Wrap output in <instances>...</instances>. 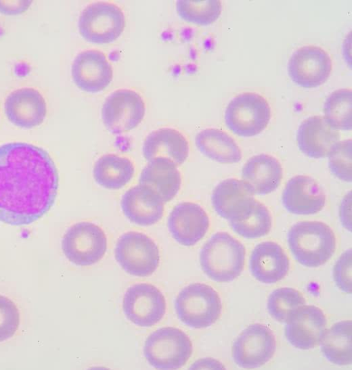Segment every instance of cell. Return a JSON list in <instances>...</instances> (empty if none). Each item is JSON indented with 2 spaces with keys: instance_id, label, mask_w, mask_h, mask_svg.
I'll return each instance as SVG.
<instances>
[{
  "instance_id": "32",
  "label": "cell",
  "mask_w": 352,
  "mask_h": 370,
  "mask_svg": "<svg viewBox=\"0 0 352 370\" xmlns=\"http://www.w3.org/2000/svg\"><path fill=\"white\" fill-rule=\"evenodd\" d=\"M305 305L303 295L291 287L274 290L267 300V310L271 316L279 323H286L291 315Z\"/></svg>"
},
{
  "instance_id": "37",
  "label": "cell",
  "mask_w": 352,
  "mask_h": 370,
  "mask_svg": "<svg viewBox=\"0 0 352 370\" xmlns=\"http://www.w3.org/2000/svg\"><path fill=\"white\" fill-rule=\"evenodd\" d=\"M351 192L342 199L340 206V217L344 228L351 231Z\"/></svg>"
},
{
  "instance_id": "8",
  "label": "cell",
  "mask_w": 352,
  "mask_h": 370,
  "mask_svg": "<svg viewBox=\"0 0 352 370\" xmlns=\"http://www.w3.org/2000/svg\"><path fill=\"white\" fill-rule=\"evenodd\" d=\"M66 258L79 266H88L98 262L105 254L107 239L98 225L81 221L69 227L61 243Z\"/></svg>"
},
{
  "instance_id": "12",
  "label": "cell",
  "mask_w": 352,
  "mask_h": 370,
  "mask_svg": "<svg viewBox=\"0 0 352 370\" xmlns=\"http://www.w3.org/2000/svg\"><path fill=\"white\" fill-rule=\"evenodd\" d=\"M276 340L267 326L254 323L245 328L234 340L232 356L242 368H257L267 363L274 356Z\"/></svg>"
},
{
  "instance_id": "31",
  "label": "cell",
  "mask_w": 352,
  "mask_h": 370,
  "mask_svg": "<svg viewBox=\"0 0 352 370\" xmlns=\"http://www.w3.org/2000/svg\"><path fill=\"white\" fill-rule=\"evenodd\" d=\"M229 223L233 231L239 236L246 239H256L270 232L272 219L267 208L256 200L252 210L246 217Z\"/></svg>"
},
{
  "instance_id": "17",
  "label": "cell",
  "mask_w": 352,
  "mask_h": 370,
  "mask_svg": "<svg viewBox=\"0 0 352 370\" xmlns=\"http://www.w3.org/2000/svg\"><path fill=\"white\" fill-rule=\"evenodd\" d=\"M211 202L218 215L232 221L246 217L252 210L256 199L242 180L229 178L216 186Z\"/></svg>"
},
{
  "instance_id": "4",
  "label": "cell",
  "mask_w": 352,
  "mask_h": 370,
  "mask_svg": "<svg viewBox=\"0 0 352 370\" xmlns=\"http://www.w3.org/2000/svg\"><path fill=\"white\" fill-rule=\"evenodd\" d=\"M175 305L179 319L195 329L214 324L222 309L218 293L204 283H192L184 287L177 295Z\"/></svg>"
},
{
  "instance_id": "2",
  "label": "cell",
  "mask_w": 352,
  "mask_h": 370,
  "mask_svg": "<svg viewBox=\"0 0 352 370\" xmlns=\"http://www.w3.org/2000/svg\"><path fill=\"white\" fill-rule=\"evenodd\" d=\"M287 242L294 259L307 268H317L328 261L336 248L331 228L317 221H299L287 233Z\"/></svg>"
},
{
  "instance_id": "15",
  "label": "cell",
  "mask_w": 352,
  "mask_h": 370,
  "mask_svg": "<svg viewBox=\"0 0 352 370\" xmlns=\"http://www.w3.org/2000/svg\"><path fill=\"white\" fill-rule=\"evenodd\" d=\"M167 225L172 237L178 243L192 246L206 235L210 226V220L200 205L191 202H182L170 211Z\"/></svg>"
},
{
  "instance_id": "30",
  "label": "cell",
  "mask_w": 352,
  "mask_h": 370,
  "mask_svg": "<svg viewBox=\"0 0 352 370\" xmlns=\"http://www.w3.org/2000/svg\"><path fill=\"white\" fill-rule=\"evenodd\" d=\"M177 12L184 21L198 25H208L216 21L222 11L219 0H180Z\"/></svg>"
},
{
  "instance_id": "38",
  "label": "cell",
  "mask_w": 352,
  "mask_h": 370,
  "mask_svg": "<svg viewBox=\"0 0 352 370\" xmlns=\"http://www.w3.org/2000/svg\"><path fill=\"white\" fill-rule=\"evenodd\" d=\"M190 369H224L223 365L217 360L212 358H204L197 360L192 364Z\"/></svg>"
},
{
  "instance_id": "9",
  "label": "cell",
  "mask_w": 352,
  "mask_h": 370,
  "mask_svg": "<svg viewBox=\"0 0 352 370\" xmlns=\"http://www.w3.org/2000/svg\"><path fill=\"white\" fill-rule=\"evenodd\" d=\"M115 258L128 274L146 276L156 270L160 257L158 246L152 239L144 233L129 231L118 239Z\"/></svg>"
},
{
  "instance_id": "11",
  "label": "cell",
  "mask_w": 352,
  "mask_h": 370,
  "mask_svg": "<svg viewBox=\"0 0 352 370\" xmlns=\"http://www.w3.org/2000/svg\"><path fill=\"white\" fill-rule=\"evenodd\" d=\"M332 60L327 51L316 45H305L291 56L287 72L291 80L303 88H314L329 78Z\"/></svg>"
},
{
  "instance_id": "7",
  "label": "cell",
  "mask_w": 352,
  "mask_h": 370,
  "mask_svg": "<svg viewBox=\"0 0 352 370\" xmlns=\"http://www.w3.org/2000/svg\"><path fill=\"white\" fill-rule=\"evenodd\" d=\"M126 25L122 9L115 3L98 1L82 12L78 29L82 37L94 44H107L116 41Z\"/></svg>"
},
{
  "instance_id": "22",
  "label": "cell",
  "mask_w": 352,
  "mask_h": 370,
  "mask_svg": "<svg viewBox=\"0 0 352 370\" xmlns=\"http://www.w3.org/2000/svg\"><path fill=\"white\" fill-rule=\"evenodd\" d=\"M250 270L258 281L272 284L283 279L289 270V259L278 243L264 241L258 243L251 252Z\"/></svg>"
},
{
  "instance_id": "34",
  "label": "cell",
  "mask_w": 352,
  "mask_h": 370,
  "mask_svg": "<svg viewBox=\"0 0 352 370\" xmlns=\"http://www.w3.org/2000/svg\"><path fill=\"white\" fill-rule=\"evenodd\" d=\"M19 311L9 298L0 294V342L12 338L19 329Z\"/></svg>"
},
{
  "instance_id": "6",
  "label": "cell",
  "mask_w": 352,
  "mask_h": 370,
  "mask_svg": "<svg viewBox=\"0 0 352 370\" xmlns=\"http://www.w3.org/2000/svg\"><path fill=\"white\" fill-rule=\"evenodd\" d=\"M192 346L188 336L176 327H162L151 334L144 346L148 362L160 369L183 367L192 355Z\"/></svg>"
},
{
  "instance_id": "18",
  "label": "cell",
  "mask_w": 352,
  "mask_h": 370,
  "mask_svg": "<svg viewBox=\"0 0 352 370\" xmlns=\"http://www.w3.org/2000/svg\"><path fill=\"white\" fill-rule=\"evenodd\" d=\"M5 113L10 122L24 129L41 124L46 116L47 105L36 89L23 87L11 92L4 103Z\"/></svg>"
},
{
  "instance_id": "19",
  "label": "cell",
  "mask_w": 352,
  "mask_h": 370,
  "mask_svg": "<svg viewBox=\"0 0 352 370\" xmlns=\"http://www.w3.org/2000/svg\"><path fill=\"white\" fill-rule=\"evenodd\" d=\"M285 208L295 215H313L320 212L326 202L325 194L312 177L299 175L291 178L282 193Z\"/></svg>"
},
{
  "instance_id": "13",
  "label": "cell",
  "mask_w": 352,
  "mask_h": 370,
  "mask_svg": "<svg viewBox=\"0 0 352 370\" xmlns=\"http://www.w3.org/2000/svg\"><path fill=\"white\" fill-rule=\"evenodd\" d=\"M124 314L133 324L151 327L163 318L166 300L161 291L149 283H137L126 291L122 302Z\"/></svg>"
},
{
  "instance_id": "1",
  "label": "cell",
  "mask_w": 352,
  "mask_h": 370,
  "mask_svg": "<svg viewBox=\"0 0 352 370\" xmlns=\"http://www.w3.org/2000/svg\"><path fill=\"white\" fill-rule=\"evenodd\" d=\"M58 188L57 168L47 151L19 142L0 146V221L32 224L52 207Z\"/></svg>"
},
{
  "instance_id": "23",
  "label": "cell",
  "mask_w": 352,
  "mask_h": 370,
  "mask_svg": "<svg viewBox=\"0 0 352 370\" xmlns=\"http://www.w3.org/2000/svg\"><path fill=\"white\" fill-rule=\"evenodd\" d=\"M142 153L148 161L163 158L177 166L184 163L189 155V143L179 130L170 127L157 129L145 138Z\"/></svg>"
},
{
  "instance_id": "16",
  "label": "cell",
  "mask_w": 352,
  "mask_h": 370,
  "mask_svg": "<svg viewBox=\"0 0 352 370\" xmlns=\"http://www.w3.org/2000/svg\"><path fill=\"white\" fill-rule=\"evenodd\" d=\"M72 76L76 85L87 93L105 89L113 79V67L107 56L98 50L79 53L72 66Z\"/></svg>"
},
{
  "instance_id": "33",
  "label": "cell",
  "mask_w": 352,
  "mask_h": 370,
  "mask_svg": "<svg viewBox=\"0 0 352 370\" xmlns=\"http://www.w3.org/2000/svg\"><path fill=\"white\" fill-rule=\"evenodd\" d=\"M351 140L338 142L328 155L330 172L338 179L352 181Z\"/></svg>"
},
{
  "instance_id": "21",
  "label": "cell",
  "mask_w": 352,
  "mask_h": 370,
  "mask_svg": "<svg viewBox=\"0 0 352 370\" xmlns=\"http://www.w3.org/2000/svg\"><path fill=\"white\" fill-rule=\"evenodd\" d=\"M120 206L125 217L142 226L156 224L163 217L164 203L148 188L138 184L127 190L122 197Z\"/></svg>"
},
{
  "instance_id": "5",
  "label": "cell",
  "mask_w": 352,
  "mask_h": 370,
  "mask_svg": "<svg viewBox=\"0 0 352 370\" xmlns=\"http://www.w3.org/2000/svg\"><path fill=\"white\" fill-rule=\"evenodd\" d=\"M271 108L267 100L254 92L234 97L228 105L224 120L227 127L235 135L250 138L258 135L267 127Z\"/></svg>"
},
{
  "instance_id": "35",
  "label": "cell",
  "mask_w": 352,
  "mask_h": 370,
  "mask_svg": "<svg viewBox=\"0 0 352 370\" xmlns=\"http://www.w3.org/2000/svg\"><path fill=\"white\" fill-rule=\"evenodd\" d=\"M351 250L344 251L336 262L333 276L336 285L342 291L351 293Z\"/></svg>"
},
{
  "instance_id": "24",
  "label": "cell",
  "mask_w": 352,
  "mask_h": 370,
  "mask_svg": "<svg viewBox=\"0 0 352 370\" xmlns=\"http://www.w3.org/2000/svg\"><path fill=\"white\" fill-rule=\"evenodd\" d=\"M283 175L282 166L276 157L259 154L245 162L241 177L242 182L254 195H265L278 188Z\"/></svg>"
},
{
  "instance_id": "26",
  "label": "cell",
  "mask_w": 352,
  "mask_h": 370,
  "mask_svg": "<svg viewBox=\"0 0 352 370\" xmlns=\"http://www.w3.org/2000/svg\"><path fill=\"white\" fill-rule=\"evenodd\" d=\"M195 144L204 155L219 163L234 164L242 157L235 140L221 129L208 128L201 131L195 137Z\"/></svg>"
},
{
  "instance_id": "20",
  "label": "cell",
  "mask_w": 352,
  "mask_h": 370,
  "mask_svg": "<svg viewBox=\"0 0 352 370\" xmlns=\"http://www.w3.org/2000/svg\"><path fill=\"white\" fill-rule=\"evenodd\" d=\"M299 150L310 158L328 156L340 141L339 131L331 127L324 117L314 116L299 126L296 135Z\"/></svg>"
},
{
  "instance_id": "3",
  "label": "cell",
  "mask_w": 352,
  "mask_h": 370,
  "mask_svg": "<svg viewBox=\"0 0 352 370\" xmlns=\"http://www.w3.org/2000/svg\"><path fill=\"white\" fill-rule=\"evenodd\" d=\"M243 245L225 232L214 234L204 245L199 254L204 273L217 282H230L242 272L245 265Z\"/></svg>"
},
{
  "instance_id": "10",
  "label": "cell",
  "mask_w": 352,
  "mask_h": 370,
  "mask_svg": "<svg viewBox=\"0 0 352 370\" xmlns=\"http://www.w3.org/2000/svg\"><path fill=\"white\" fill-rule=\"evenodd\" d=\"M142 96L131 89H119L105 100L102 118L106 128L113 134L126 133L138 127L145 116Z\"/></svg>"
},
{
  "instance_id": "36",
  "label": "cell",
  "mask_w": 352,
  "mask_h": 370,
  "mask_svg": "<svg viewBox=\"0 0 352 370\" xmlns=\"http://www.w3.org/2000/svg\"><path fill=\"white\" fill-rule=\"evenodd\" d=\"M31 3V1H0V12L8 15L23 13Z\"/></svg>"
},
{
  "instance_id": "27",
  "label": "cell",
  "mask_w": 352,
  "mask_h": 370,
  "mask_svg": "<svg viewBox=\"0 0 352 370\" xmlns=\"http://www.w3.org/2000/svg\"><path fill=\"white\" fill-rule=\"evenodd\" d=\"M135 166L128 157L117 154H106L95 163L93 175L100 186L109 190H118L133 178Z\"/></svg>"
},
{
  "instance_id": "25",
  "label": "cell",
  "mask_w": 352,
  "mask_h": 370,
  "mask_svg": "<svg viewBox=\"0 0 352 370\" xmlns=\"http://www.w3.org/2000/svg\"><path fill=\"white\" fill-rule=\"evenodd\" d=\"M182 182V175L177 166L163 158L148 162L139 178V184L153 191L164 204L178 194Z\"/></svg>"
},
{
  "instance_id": "28",
  "label": "cell",
  "mask_w": 352,
  "mask_h": 370,
  "mask_svg": "<svg viewBox=\"0 0 352 370\" xmlns=\"http://www.w3.org/2000/svg\"><path fill=\"white\" fill-rule=\"evenodd\" d=\"M321 351L331 362L348 365L352 362L351 321L335 323L326 330L321 341Z\"/></svg>"
},
{
  "instance_id": "29",
  "label": "cell",
  "mask_w": 352,
  "mask_h": 370,
  "mask_svg": "<svg viewBox=\"0 0 352 370\" xmlns=\"http://www.w3.org/2000/svg\"><path fill=\"white\" fill-rule=\"evenodd\" d=\"M352 94L351 89H340L332 92L324 105V118L333 129L351 131Z\"/></svg>"
},
{
  "instance_id": "14",
  "label": "cell",
  "mask_w": 352,
  "mask_h": 370,
  "mask_svg": "<svg viewBox=\"0 0 352 370\" xmlns=\"http://www.w3.org/2000/svg\"><path fill=\"white\" fill-rule=\"evenodd\" d=\"M285 323V335L287 341L296 348L308 350L320 343L327 330V321L319 307L304 305Z\"/></svg>"
}]
</instances>
